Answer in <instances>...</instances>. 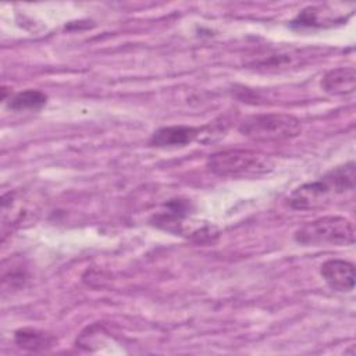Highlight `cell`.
<instances>
[{
    "label": "cell",
    "instance_id": "cell-1",
    "mask_svg": "<svg viewBox=\"0 0 356 356\" xmlns=\"http://www.w3.org/2000/svg\"><path fill=\"white\" fill-rule=\"evenodd\" d=\"M355 163L337 167L317 181L296 188L289 196V206L296 210H314L343 200L355 191Z\"/></svg>",
    "mask_w": 356,
    "mask_h": 356
},
{
    "label": "cell",
    "instance_id": "cell-2",
    "mask_svg": "<svg viewBox=\"0 0 356 356\" xmlns=\"http://www.w3.org/2000/svg\"><path fill=\"white\" fill-rule=\"evenodd\" d=\"M293 238L303 246H348L355 242V229L345 217L324 216L303 224Z\"/></svg>",
    "mask_w": 356,
    "mask_h": 356
},
{
    "label": "cell",
    "instance_id": "cell-3",
    "mask_svg": "<svg viewBox=\"0 0 356 356\" xmlns=\"http://www.w3.org/2000/svg\"><path fill=\"white\" fill-rule=\"evenodd\" d=\"M270 159L249 149L216 152L207 159V168L221 177H259L271 170Z\"/></svg>",
    "mask_w": 356,
    "mask_h": 356
},
{
    "label": "cell",
    "instance_id": "cell-4",
    "mask_svg": "<svg viewBox=\"0 0 356 356\" xmlns=\"http://www.w3.org/2000/svg\"><path fill=\"white\" fill-rule=\"evenodd\" d=\"M238 129L243 136L257 142H280L298 136L302 124L292 114L266 113L246 117Z\"/></svg>",
    "mask_w": 356,
    "mask_h": 356
},
{
    "label": "cell",
    "instance_id": "cell-5",
    "mask_svg": "<svg viewBox=\"0 0 356 356\" xmlns=\"http://www.w3.org/2000/svg\"><path fill=\"white\" fill-rule=\"evenodd\" d=\"M29 197L25 192L10 191L1 197V225L3 232L7 228L21 227L32 216L35 207L29 203Z\"/></svg>",
    "mask_w": 356,
    "mask_h": 356
},
{
    "label": "cell",
    "instance_id": "cell-6",
    "mask_svg": "<svg viewBox=\"0 0 356 356\" xmlns=\"http://www.w3.org/2000/svg\"><path fill=\"white\" fill-rule=\"evenodd\" d=\"M320 274L327 285L337 292H350L355 288V266L346 260L331 259L324 261Z\"/></svg>",
    "mask_w": 356,
    "mask_h": 356
},
{
    "label": "cell",
    "instance_id": "cell-7",
    "mask_svg": "<svg viewBox=\"0 0 356 356\" xmlns=\"http://www.w3.org/2000/svg\"><path fill=\"white\" fill-rule=\"evenodd\" d=\"M202 128L189 125H170L156 129L149 143L154 147H181L192 143L200 136Z\"/></svg>",
    "mask_w": 356,
    "mask_h": 356
},
{
    "label": "cell",
    "instance_id": "cell-8",
    "mask_svg": "<svg viewBox=\"0 0 356 356\" xmlns=\"http://www.w3.org/2000/svg\"><path fill=\"white\" fill-rule=\"evenodd\" d=\"M305 56L300 51L295 50H278L270 51L267 54H260L249 63V68L261 72H281L286 71L291 67L299 65Z\"/></svg>",
    "mask_w": 356,
    "mask_h": 356
},
{
    "label": "cell",
    "instance_id": "cell-9",
    "mask_svg": "<svg viewBox=\"0 0 356 356\" xmlns=\"http://www.w3.org/2000/svg\"><path fill=\"white\" fill-rule=\"evenodd\" d=\"M321 88L331 96H346L355 92L356 71L353 67H338L330 70L321 79Z\"/></svg>",
    "mask_w": 356,
    "mask_h": 356
},
{
    "label": "cell",
    "instance_id": "cell-10",
    "mask_svg": "<svg viewBox=\"0 0 356 356\" xmlns=\"http://www.w3.org/2000/svg\"><path fill=\"white\" fill-rule=\"evenodd\" d=\"M15 343L28 352H44L56 345V338L36 328H21L14 334Z\"/></svg>",
    "mask_w": 356,
    "mask_h": 356
},
{
    "label": "cell",
    "instance_id": "cell-11",
    "mask_svg": "<svg viewBox=\"0 0 356 356\" xmlns=\"http://www.w3.org/2000/svg\"><path fill=\"white\" fill-rule=\"evenodd\" d=\"M47 103V96L35 89H28L19 92L8 99V107L14 111H25V110H40Z\"/></svg>",
    "mask_w": 356,
    "mask_h": 356
}]
</instances>
